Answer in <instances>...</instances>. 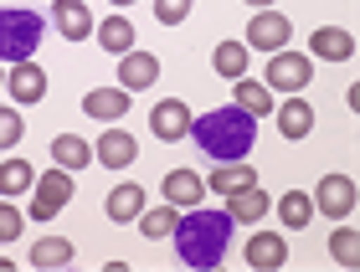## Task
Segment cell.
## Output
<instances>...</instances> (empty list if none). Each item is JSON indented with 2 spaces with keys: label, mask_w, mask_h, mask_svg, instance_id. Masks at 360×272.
Here are the masks:
<instances>
[{
  "label": "cell",
  "mask_w": 360,
  "mask_h": 272,
  "mask_svg": "<svg viewBox=\"0 0 360 272\" xmlns=\"http://www.w3.org/2000/svg\"><path fill=\"white\" fill-rule=\"evenodd\" d=\"M232 226L237 221L226 216V211H201V205H191V211H180L175 221V252H180V262L195 267V272H211V267H221L226 257V242H232Z\"/></svg>",
  "instance_id": "1"
},
{
  "label": "cell",
  "mask_w": 360,
  "mask_h": 272,
  "mask_svg": "<svg viewBox=\"0 0 360 272\" xmlns=\"http://www.w3.org/2000/svg\"><path fill=\"white\" fill-rule=\"evenodd\" d=\"M195 139V149L211 154V159H248L252 154V139H257V118L248 114V108H237V103H226V108H211V114L201 118H191V134Z\"/></svg>",
  "instance_id": "2"
},
{
  "label": "cell",
  "mask_w": 360,
  "mask_h": 272,
  "mask_svg": "<svg viewBox=\"0 0 360 272\" xmlns=\"http://www.w3.org/2000/svg\"><path fill=\"white\" fill-rule=\"evenodd\" d=\"M41 11L31 6H0V62L15 67V62H31V52L41 46Z\"/></svg>",
  "instance_id": "3"
},
{
  "label": "cell",
  "mask_w": 360,
  "mask_h": 272,
  "mask_svg": "<svg viewBox=\"0 0 360 272\" xmlns=\"http://www.w3.org/2000/svg\"><path fill=\"white\" fill-rule=\"evenodd\" d=\"M72 200V170H41V180L31 185V221H52V216H62V205Z\"/></svg>",
  "instance_id": "4"
},
{
  "label": "cell",
  "mask_w": 360,
  "mask_h": 272,
  "mask_svg": "<svg viewBox=\"0 0 360 272\" xmlns=\"http://www.w3.org/2000/svg\"><path fill=\"white\" fill-rule=\"evenodd\" d=\"M309 77H314V62H309L304 52H273L263 83H268L273 93H304Z\"/></svg>",
  "instance_id": "5"
},
{
  "label": "cell",
  "mask_w": 360,
  "mask_h": 272,
  "mask_svg": "<svg viewBox=\"0 0 360 272\" xmlns=\"http://www.w3.org/2000/svg\"><path fill=\"white\" fill-rule=\"evenodd\" d=\"M288 36H293V26H288V15H278L273 6L268 11H257L252 21H248V52H283L288 46Z\"/></svg>",
  "instance_id": "6"
},
{
  "label": "cell",
  "mask_w": 360,
  "mask_h": 272,
  "mask_svg": "<svg viewBox=\"0 0 360 272\" xmlns=\"http://www.w3.org/2000/svg\"><path fill=\"white\" fill-rule=\"evenodd\" d=\"M309 200H314V211H324L330 221H345L355 211V180H350V175H324Z\"/></svg>",
  "instance_id": "7"
},
{
  "label": "cell",
  "mask_w": 360,
  "mask_h": 272,
  "mask_svg": "<svg viewBox=\"0 0 360 272\" xmlns=\"http://www.w3.org/2000/svg\"><path fill=\"white\" fill-rule=\"evenodd\" d=\"M52 26L62 31L68 41H83L93 36V11H88V0H52Z\"/></svg>",
  "instance_id": "8"
},
{
  "label": "cell",
  "mask_w": 360,
  "mask_h": 272,
  "mask_svg": "<svg viewBox=\"0 0 360 272\" xmlns=\"http://www.w3.org/2000/svg\"><path fill=\"white\" fill-rule=\"evenodd\" d=\"M191 108L180 103V98H165V103H155V114H150V129H155V139H165V144H175V139H186L191 134Z\"/></svg>",
  "instance_id": "9"
},
{
  "label": "cell",
  "mask_w": 360,
  "mask_h": 272,
  "mask_svg": "<svg viewBox=\"0 0 360 272\" xmlns=\"http://www.w3.org/2000/svg\"><path fill=\"white\" fill-rule=\"evenodd\" d=\"M98 165H108V170H129L139 159V144L129 129H103V139H98V149H93Z\"/></svg>",
  "instance_id": "10"
},
{
  "label": "cell",
  "mask_w": 360,
  "mask_h": 272,
  "mask_svg": "<svg viewBox=\"0 0 360 272\" xmlns=\"http://www.w3.org/2000/svg\"><path fill=\"white\" fill-rule=\"evenodd\" d=\"M160 196L170 205H180V211H191V205H206V180L195 170H170L165 185H160Z\"/></svg>",
  "instance_id": "11"
},
{
  "label": "cell",
  "mask_w": 360,
  "mask_h": 272,
  "mask_svg": "<svg viewBox=\"0 0 360 272\" xmlns=\"http://www.w3.org/2000/svg\"><path fill=\"white\" fill-rule=\"evenodd\" d=\"M273 114L283 139H309V129H314V108H309L304 93H288V103H273Z\"/></svg>",
  "instance_id": "12"
},
{
  "label": "cell",
  "mask_w": 360,
  "mask_h": 272,
  "mask_svg": "<svg viewBox=\"0 0 360 272\" xmlns=\"http://www.w3.org/2000/svg\"><path fill=\"white\" fill-rule=\"evenodd\" d=\"M288 262V242L278 231H257V236H248V267H257V272H278Z\"/></svg>",
  "instance_id": "13"
},
{
  "label": "cell",
  "mask_w": 360,
  "mask_h": 272,
  "mask_svg": "<svg viewBox=\"0 0 360 272\" xmlns=\"http://www.w3.org/2000/svg\"><path fill=\"white\" fill-rule=\"evenodd\" d=\"M6 88L15 103H41L46 98V72L37 67V62H15V67L6 72Z\"/></svg>",
  "instance_id": "14"
},
{
  "label": "cell",
  "mask_w": 360,
  "mask_h": 272,
  "mask_svg": "<svg viewBox=\"0 0 360 272\" xmlns=\"http://www.w3.org/2000/svg\"><path fill=\"white\" fill-rule=\"evenodd\" d=\"M129 98H134V93H124V88H93L83 98V114L98 118V123H119L129 114Z\"/></svg>",
  "instance_id": "15"
},
{
  "label": "cell",
  "mask_w": 360,
  "mask_h": 272,
  "mask_svg": "<svg viewBox=\"0 0 360 272\" xmlns=\"http://www.w3.org/2000/svg\"><path fill=\"white\" fill-rule=\"evenodd\" d=\"M155 77H160V62H155L150 52H124V57H119V88H124V93L155 88Z\"/></svg>",
  "instance_id": "16"
},
{
  "label": "cell",
  "mask_w": 360,
  "mask_h": 272,
  "mask_svg": "<svg viewBox=\"0 0 360 272\" xmlns=\"http://www.w3.org/2000/svg\"><path fill=\"white\" fill-rule=\"evenodd\" d=\"M93 36H98V46H103V52H113V57L134 52V26H129V15H124V11L103 15V21L93 26Z\"/></svg>",
  "instance_id": "17"
},
{
  "label": "cell",
  "mask_w": 360,
  "mask_h": 272,
  "mask_svg": "<svg viewBox=\"0 0 360 272\" xmlns=\"http://www.w3.org/2000/svg\"><path fill=\"white\" fill-rule=\"evenodd\" d=\"M268 211H273V200H268V190H263V185H248V190H237V196H226V216L242 221V226L263 221Z\"/></svg>",
  "instance_id": "18"
},
{
  "label": "cell",
  "mask_w": 360,
  "mask_h": 272,
  "mask_svg": "<svg viewBox=\"0 0 360 272\" xmlns=\"http://www.w3.org/2000/svg\"><path fill=\"white\" fill-rule=\"evenodd\" d=\"M309 52L324 57V62H350L355 57V36L340 31V26H319L314 36H309Z\"/></svg>",
  "instance_id": "19"
},
{
  "label": "cell",
  "mask_w": 360,
  "mask_h": 272,
  "mask_svg": "<svg viewBox=\"0 0 360 272\" xmlns=\"http://www.w3.org/2000/svg\"><path fill=\"white\" fill-rule=\"evenodd\" d=\"M103 211H108V221H139V211H144V185H134V180H124V185H113L108 190V200H103Z\"/></svg>",
  "instance_id": "20"
},
{
  "label": "cell",
  "mask_w": 360,
  "mask_h": 272,
  "mask_svg": "<svg viewBox=\"0 0 360 272\" xmlns=\"http://www.w3.org/2000/svg\"><path fill=\"white\" fill-rule=\"evenodd\" d=\"M248 185H257V170L242 165V159H226L221 170L206 175V190H217V196H237V190H248Z\"/></svg>",
  "instance_id": "21"
},
{
  "label": "cell",
  "mask_w": 360,
  "mask_h": 272,
  "mask_svg": "<svg viewBox=\"0 0 360 272\" xmlns=\"http://www.w3.org/2000/svg\"><path fill=\"white\" fill-rule=\"evenodd\" d=\"M232 103H237V108H248L252 118H268V114H273V88H268V83H257V77H237Z\"/></svg>",
  "instance_id": "22"
},
{
  "label": "cell",
  "mask_w": 360,
  "mask_h": 272,
  "mask_svg": "<svg viewBox=\"0 0 360 272\" xmlns=\"http://www.w3.org/2000/svg\"><path fill=\"white\" fill-rule=\"evenodd\" d=\"M52 159H57L62 170H88L93 165V144L83 134H57L52 139Z\"/></svg>",
  "instance_id": "23"
},
{
  "label": "cell",
  "mask_w": 360,
  "mask_h": 272,
  "mask_svg": "<svg viewBox=\"0 0 360 272\" xmlns=\"http://www.w3.org/2000/svg\"><path fill=\"white\" fill-rule=\"evenodd\" d=\"M248 41H221L217 52H211V67H217V77H226V83H237V77H248Z\"/></svg>",
  "instance_id": "24"
},
{
  "label": "cell",
  "mask_w": 360,
  "mask_h": 272,
  "mask_svg": "<svg viewBox=\"0 0 360 272\" xmlns=\"http://www.w3.org/2000/svg\"><path fill=\"white\" fill-rule=\"evenodd\" d=\"M31 185H37V170H31L26 159H6V165H0V196H6V200L26 196Z\"/></svg>",
  "instance_id": "25"
},
{
  "label": "cell",
  "mask_w": 360,
  "mask_h": 272,
  "mask_svg": "<svg viewBox=\"0 0 360 272\" xmlns=\"http://www.w3.org/2000/svg\"><path fill=\"white\" fill-rule=\"evenodd\" d=\"M278 221H283L288 231H304L309 221H314V200H309L304 190H288V196L278 200Z\"/></svg>",
  "instance_id": "26"
},
{
  "label": "cell",
  "mask_w": 360,
  "mask_h": 272,
  "mask_svg": "<svg viewBox=\"0 0 360 272\" xmlns=\"http://www.w3.org/2000/svg\"><path fill=\"white\" fill-rule=\"evenodd\" d=\"M72 262V242H68V236H41V242L37 247H31V267H68Z\"/></svg>",
  "instance_id": "27"
},
{
  "label": "cell",
  "mask_w": 360,
  "mask_h": 272,
  "mask_svg": "<svg viewBox=\"0 0 360 272\" xmlns=\"http://www.w3.org/2000/svg\"><path fill=\"white\" fill-rule=\"evenodd\" d=\"M175 221H180V205H160V211H139V231L150 236V242H165V236L175 231Z\"/></svg>",
  "instance_id": "28"
},
{
  "label": "cell",
  "mask_w": 360,
  "mask_h": 272,
  "mask_svg": "<svg viewBox=\"0 0 360 272\" xmlns=\"http://www.w3.org/2000/svg\"><path fill=\"white\" fill-rule=\"evenodd\" d=\"M330 257H335L340 267H355V262H360V236H355L350 226H340V231L330 236Z\"/></svg>",
  "instance_id": "29"
},
{
  "label": "cell",
  "mask_w": 360,
  "mask_h": 272,
  "mask_svg": "<svg viewBox=\"0 0 360 272\" xmlns=\"http://www.w3.org/2000/svg\"><path fill=\"white\" fill-rule=\"evenodd\" d=\"M21 226H26V211H15V205L0 196V242H15V236H21Z\"/></svg>",
  "instance_id": "30"
},
{
  "label": "cell",
  "mask_w": 360,
  "mask_h": 272,
  "mask_svg": "<svg viewBox=\"0 0 360 272\" xmlns=\"http://www.w3.org/2000/svg\"><path fill=\"white\" fill-rule=\"evenodd\" d=\"M21 114H15V108H0V149H15V144H21Z\"/></svg>",
  "instance_id": "31"
},
{
  "label": "cell",
  "mask_w": 360,
  "mask_h": 272,
  "mask_svg": "<svg viewBox=\"0 0 360 272\" xmlns=\"http://www.w3.org/2000/svg\"><path fill=\"white\" fill-rule=\"evenodd\" d=\"M191 15V0H155V21L160 26H180Z\"/></svg>",
  "instance_id": "32"
},
{
  "label": "cell",
  "mask_w": 360,
  "mask_h": 272,
  "mask_svg": "<svg viewBox=\"0 0 360 272\" xmlns=\"http://www.w3.org/2000/svg\"><path fill=\"white\" fill-rule=\"evenodd\" d=\"M242 6H257V11H268V6H273V0H242Z\"/></svg>",
  "instance_id": "33"
},
{
  "label": "cell",
  "mask_w": 360,
  "mask_h": 272,
  "mask_svg": "<svg viewBox=\"0 0 360 272\" xmlns=\"http://www.w3.org/2000/svg\"><path fill=\"white\" fill-rule=\"evenodd\" d=\"M0 88H6V62H0Z\"/></svg>",
  "instance_id": "34"
},
{
  "label": "cell",
  "mask_w": 360,
  "mask_h": 272,
  "mask_svg": "<svg viewBox=\"0 0 360 272\" xmlns=\"http://www.w3.org/2000/svg\"><path fill=\"white\" fill-rule=\"evenodd\" d=\"M108 6H134V0H108Z\"/></svg>",
  "instance_id": "35"
}]
</instances>
